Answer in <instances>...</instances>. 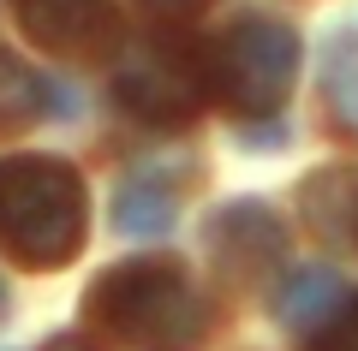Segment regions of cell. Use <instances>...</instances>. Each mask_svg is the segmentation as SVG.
I'll list each match as a JSON object with an SVG mask.
<instances>
[{"label": "cell", "instance_id": "obj_1", "mask_svg": "<svg viewBox=\"0 0 358 351\" xmlns=\"http://www.w3.org/2000/svg\"><path fill=\"white\" fill-rule=\"evenodd\" d=\"M84 179L60 155L0 161V251L24 268H66L84 244Z\"/></svg>", "mask_w": 358, "mask_h": 351}, {"label": "cell", "instance_id": "obj_2", "mask_svg": "<svg viewBox=\"0 0 358 351\" xmlns=\"http://www.w3.org/2000/svg\"><path fill=\"white\" fill-rule=\"evenodd\" d=\"M90 315L120 339H138L150 351H192L209 327V310L185 268L143 256V262H120L90 286Z\"/></svg>", "mask_w": 358, "mask_h": 351}, {"label": "cell", "instance_id": "obj_3", "mask_svg": "<svg viewBox=\"0 0 358 351\" xmlns=\"http://www.w3.org/2000/svg\"><path fill=\"white\" fill-rule=\"evenodd\" d=\"M293 77H299V30L287 18H268V13L233 18L203 48V89L245 119L275 113L293 89Z\"/></svg>", "mask_w": 358, "mask_h": 351}, {"label": "cell", "instance_id": "obj_4", "mask_svg": "<svg viewBox=\"0 0 358 351\" xmlns=\"http://www.w3.org/2000/svg\"><path fill=\"white\" fill-rule=\"evenodd\" d=\"M114 96L126 113L150 126H185L209 101L203 89V48H173V42H138L114 66Z\"/></svg>", "mask_w": 358, "mask_h": 351}, {"label": "cell", "instance_id": "obj_5", "mask_svg": "<svg viewBox=\"0 0 358 351\" xmlns=\"http://www.w3.org/2000/svg\"><path fill=\"white\" fill-rule=\"evenodd\" d=\"M13 18L48 54H102L120 36L114 0H13Z\"/></svg>", "mask_w": 358, "mask_h": 351}, {"label": "cell", "instance_id": "obj_6", "mask_svg": "<svg viewBox=\"0 0 358 351\" xmlns=\"http://www.w3.org/2000/svg\"><path fill=\"white\" fill-rule=\"evenodd\" d=\"M209 251H215V262H227L239 280H251V274H263V268L281 262L287 232H281V221H275L263 202H227V209L209 221Z\"/></svg>", "mask_w": 358, "mask_h": 351}, {"label": "cell", "instance_id": "obj_7", "mask_svg": "<svg viewBox=\"0 0 358 351\" xmlns=\"http://www.w3.org/2000/svg\"><path fill=\"white\" fill-rule=\"evenodd\" d=\"M341 304H346V280L334 274V268H299L281 286V298H275V315H281V327H293V334H322V327L341 315Z\"/></svg>", "mask_w": 358, "mask_h": 351}, {"label": "cell", "instance_id": "obj_8", "mask_svg": "<svg viewBox=\"0 0 358 351\" xmlns=\"http://www.w3.org/2000/svg\"><path fill=\"white\" fill-rule=\"evenodd\" d=\"M173 214H179V197L150 173H131L114 191V226L126 239H162V232H173Z\"/></svg>", "mask_w": 358, "mask_h": 351}, {"label": "cell", "instance_id": "obj_9", "mask_svg": "<svg viewBox=\"0 0 358 351\" xmlns=\"http://www.w3.org/2000/svg\"><path fill=\"white\" fill-rule=\"evenodd\" d=\"M322 101L334 126L358 137V30H334L322 48Z\"/></svg>", "mask_w": 358, "mask_h": 351}, {"label": "cell", "instance_id": "obj_10", "mask_svg": "<svg viewBox=\"0 0 358 351\" xmlns=\"http://www.w3.org/2000/svg\"><path fill=\"white\" fill-rule=\"evenodd\" d=\"M42 113V77L18 54L0 48V131H24Z\"/></svg>", "mask_w": 358, "mask_h": 351}, {"label": "cell", "instance_id": "obj_11", "mask_svg": "<svg viewBox=\"0 0 358 351\" xmlns=\"http://www.w3.org/2000/svg\"><path fill=\"white\" fill-rule=\"evenodd\" d=\"M310 351H358V298L341 304V315L310 339Z\"/></svg>", "mask_w": 358, "mask_h": 351}, {"label": "cell", "instance_id": "obj_12", "mask_svg": "<svg viewBox=\"0 0 358 351\" xmlns=\"http://www.w3.org/2000/svg\"><path fill=\"white\" fill-rule=\"evenodd\" d=\"M150 13H162V18H192L197 6H209V0H143Z\"/></svg>", "mask_w": 358, "mask_h": 351}, {"label": "cell", "instance_id": "obj_13", "mask_svg": "<svg viewBox=\"0 0 358 351\" xmlns=\"http://www.w3.org/2000/svg\"><path fill=\"white\" fill-rule=\"evenodd\" d=\"M42 351H84V345H78V339H48Z\"/></svg>", "mask_w": 358, "mask_h": 351}, {"label": "cell", "instance_id": "obj_14", "mask_svg": "<svg viewBox=\"0 0 358 351\" xmlns=\"http://www.w3.org/2000/svg\"><path fill=\"white\" fill-rule=\"evenodd\" d=\"M0 315H6V280H0Z\"/></svg>", "mask_w": 358, "mask_h": 351}, {"label": "cell", "instance_id": "obj_15", "mask_svg": "<svg viewBox=\"0 0 358 351\" xmlns=\"http://www.w3.org/2000/svg\"><path fill=\"white\" fill-rule=\"evenodd\" d=\"M352 232H358V202H352Z\"/></svg>", "mask_w": 358, "mask_h": 351}]
</instances>
